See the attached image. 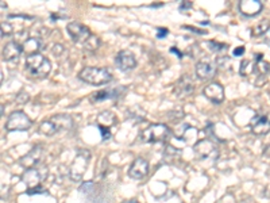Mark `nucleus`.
<instances>
[{
  "label": "nucleus",
  "instance_id": "f257e3e1",
  "mask_svg": "<svg viewBox=\"0 0 270 203\" xmlns=\"http://www.w3.org/2000/svg\"><path fill=\"white\" fill-rule=\"evenodd\" d=\"M69 33V37L73 39L74 43H77L80 48H84L87 50L93 52L100 46V39L96 37L90 29L84 26L80 22H70L66 26Z\"/></svg>",
  "mask_w": 270,
  "mask_h": 203
},
{
  "label": "nucleus",
  "instance_id": "f03ea898",
  "mask_svg": "<svg viewBox=\"0 0 270 203\" xmlns=\"http://www.w3.org/2000/svg\"><path fill=\"white\" fill-rule=\"evenodd\" d=\"M73 126V119L68 114H56L39 125V132L45 135H54L62 130H69Z\"/></svg>",
  "mask_w": 270,
  "mask_h": 203
},
{
  "label": "nucleus",
  "instance_id": "7ed1b4c3",
  "mask_svg": "<svg viewBox=\"0 0 270 203\" xmlns=\"http://www.w3.org/2000/svg\"><path fill=\"white\" fill-rule=\"evenodd\" d=\"M27 73L35 79H45L52 70V64L45 56L41 53L34 54L26 59Z\"/></svg>",
  "mask_w": 270,
  "mask_h": 203
},
{
  "label": "nucleus",
  "instance_id": "20e7f679",
  "mask_svg": "<svg viewBox=\"0 0 270 203\" xmlns=\"http://www.w3.org/2000/svg\"><path fill=\"white\" fill-rule=\"evenodd\" d=\"M80 80L85 81L92 86H103L112 80V75L106 68L99 67H85L79 73Z\"/></svg>",
  "mask_w": 270,
  "mask_h": 203
},
{
  "label": "nucleus",
  "instance_id": "39448f33",
  "mask_svg": "<svg viewBox=\"0 0 270 203\" xmlns=\"http://www.w3.org/2000/svg\"><path fill=\"white\" fill-rule=\"evenodd\" d=\"M193 150L197 160L203 163H213L219 156L216 145L211 139H199L193 146Z\"/></svg>",
  "mask_w": 270,
  "mask_h": 203
},
{
  "label": "nucleus",
  "instance_id": "423d86ee",
  "mask_svg": "<svg viewBox=\"0 0 270 203\" xmlns=\"http://www.w3.org/2000/svg\"><path fill=\"white\" fill-rule=\"evenodd\" d=\"M90 155L88 150H80L77 156L74 157V160L70 164L69 168V177L73 182H80L83 176H84L85 171L88 168V163H90Z\"/></svg>",
  "mask_w": 270,
  "mask_h": 203
},
{
  "label": "nucleus",
  "instance_id": "0eeeda50",
  "mask_svg": "<svg viewBox=\"0 0 270 203\" xmlns=\"http://www.w3.org/2000/svg\"><path fill=\"white\" fill-rule=\"evenodd\" d=\"M170 130L166 125L162 123H154L150 125L148 129H145L141 133V138L143 142H149V144H154V142H161L169 137Z\"/></svg>",
  "mask_w": 270,
  "mask_h": 203
},
{
  "label": "nucleus",
  "instance_id": "6e6552de",
  "mask_svg": "<svg viewBox=\"0 0 270 203\" xmlns=\"http://www.w3.org/2000/svg\"><path fill=\"white\" fill-rule=\"evenodd\" d=\"M31 119L27 117V114L23 111H14L5 122V129L8 132H25L31 128Z\"/></svg>",
  "mask_w": 270,
  "mask_h": 203
},
{
  "label": "nucleus",
  "instance_id": "1a4fd4ad",
  "mask_svg": "<svg viewBox=\"0 0 270 203\" xmlns=\"http://www.w3.org/2000/svg\"><path fill=\"white\" fill-rule=\"evenodd\" d=\"M115 64L120 70L127 72V70L134 69L137 67V60H135V56L130 50H122L115 57Z\"/></svg>",
  "mask_w": 270,
  "mask_h": 203
},
{
  "label": "nucleus",
  "instance_id": "9d476101",
  "mask_svg": "<svg viewBox=\"0 0 270 203\" xmlns=\"http://www.w3.org/2000/svg\"><path fill=\"white\" fill-rule=\"evenodd\" d=\"M43 156V148L41 145H38V146H34L27 155H25L23 157H21V160H19V164L22 167H25L27 169H31L34 167L37 166L38 163L41 161Z\"/></svg>",
  "mask_w": 270,
  "mask_h": 203
},
{
  "label": "nucleus",
  "instance_id": "9b49d317",
  "mask_svg": "<svg viewBox=\"0 0 270 203\" xmlns=\"http://www.w3.org/2000/svg\"><path fill=\"white\" fill-rule=\"evenodd\" d=\"M203 94L208 101H211L215 104H219L224 101V88L219 83H211L206 86L203 90Z\"/></svg>",
  "mask_w": 270,
  "mask_h": 203
},
{
  "label": "nucleus",
  "instance_id": "f8f14e48",
  "mask_svg": "<svg viewBox=\"0 0 270 203\" xmlns=\"http://www.w3.org/2000/svg\"><path fill=\"white\" fill-rule=\"evenodd\" d=\"M149 173V163L148 160H145L142 157H137L133 161V164L128 169V176L131 179H143Z\"/></svg>",
  "mask_w": 270,
  "mask_h": 203
},
{
  "label": "nucleus",
  "instance_id": "ddd939ff",
  "mask_svg": "<svg viewBox=\"0 0 270 203\" xmlns=\"http://www.w3.org/2000/svg\"><path fill=\"white\" fill-rule=\"evenodd\" d=\"M250 128H251V132L257 135H265L270 132V118L262 115V114L255 115L250 122Z\"/></svg>",
  "mask_w": 270,
  "mask_h": 203
},
{
  "label": "nucleus",
  "instance_id": "4468645a",
  "mask_svg": "<svg viewBox=\"0 0 270 203\" xmlns=\"http://www.w3.org/2000/svg\"><path fill=\"white\" fill-rule=\"evenodd\" d=\"M23 53V48L18 41H11L3 48V60L4 61H16L21 57V54Z\"/></svg>",
  "mask_w": 270,
  "mask_h": 203
},
{
  "label": "nucleus",
  "instance_id": "2eb2a0df",
  "mask_svg": "<svg viewBox=\"0 0 270 203\" xmlns=\"http://www.w3.org/2000/svg\"><path fill=\"white\" fill-rule=\"evenodd\" d=\"M262 10V3L260 0H242L239 3V11L244 16L258 15Z\"/></svg>",
  "mask_w": 270,
  "mask_h": 203
},
{
  "label": "nucleus",
  "instance_id": "dca6fc26",
  "mask_svg": "<svg viewBox=\"0 0 270 203\" xmlns=\"http://www.w3.org/2000/svg\"><path fill=\"white\" fill-rule=\"evenodd\" d=\"M193 92V81L191 76H182L180 80L176 83L175 94L179 98H186Z\"/></svg>",
  "mask_w": 270,
  "mask_h": 203
},
{
  "label": "nucleus",
  "instance_id": "f3484780",
  "mask_svg": "<svg viewBox=\"0 0 270 203\" xmlns=\"http://www.w3.org/2000/svg\"><path fill=\"white\" fill-rule=\"evenodd\" d=\"M22 180L26 184L27 190H31V188L39 187V184L42 182V176H41V172L31 168V169H27L23 175H22Z\"/></svg>",
  "mask_w": 270,
  "mask_h": 203
},
{
  "label": "nucleus",
  "instance_id": "a211bd4d",
  "mask_svg": "<svg viewBox=\"0 0 270 203\" xmlns=\"http://www.w3.org/2000/svg\"><path fill=\"white\" fill-rule=\"evenodd\" d=\"M22 48H23V53L27 54V57L38 54L43 48L42 41L39 38H27L25 42L22 43Z\"/></svg>",
  "mask_w": 270,
  "mask_h": 203
},
{
  "label": "nucleus",
  "instance_id": "6ab92c4d",
  "mask_svg": "<svg viewBox=\"0 0 270 203\" xmlns=\"http://www.w3.org/2000/svg\"><path fill=\"white\" fill-rule=\"evenodd\" d=\"M196 75L200 80H208L216 75V67L210 63H199L196 65Z\"/></svg>",
  "mask_w": 270,
  "mask_h": 203
},
{
  "label": "nucleus",
  "instance_id": "aec40b11",
  "mask_svg": "<svg viewBox=\"0 0 270 203\" xmlns=\"http://www.w3.org/2000/svg\"><path fill=\"white\" fill-rule=\"evenodd\" d=\"M123 87H118L115 90H103V91L95 92L92 97H90V102H103L107 101V99H114V98L119 97V94L122 92Z\"/></svg>",
  "mask_w": 270,
  "mask_h": 203
},
{
  "label": "nucleus",
  "instance_id": "412c9836",
  "mask_svg": "<svg viewBox=\"0 0 270 203\" xmlns=\"http://www.w3.org/2000/svg\"><path fill=\"white\" fill-rule=\"evenodd\" d=\"M115 121H117V117L111 111L100 112L99 117H97V125H99V128H106L110 129V130H111V126H114Z\"/></svg>",
  "mask_w": 270,
  "mask_h": 203
},
{
  "label": "nucleus",
  "instance_id": "4be33fe9",
  "mask_svg": "<svg viewBox=\"0 0 270 203\" xmlns=\"http://www.w3.org/2000/svg\"><path fill=\"white\" fill-rule=\"evenodd\" d=\"M255 60H257V63H255V73L257 75H260L261 77H264L270 72V64L269 63H266L265 60L262 59V54H257L255 56Z\"/></svg>",
  "mask_w": 270,
  "mask_h": 203
},
{
  "label": "nucleus",
  "instance_id": "5701e85b",
  "mask_svg": "<svg viewBox=\"0 0 270 203\" xmlns=\"http://www.w3.org/2000/svg\"><path fill=\"white\" fill-rule=\"evenodd\" d=\"M270 29V22L269 21H261L260 23H257L253 29H251V35L253 37H260L264 35L269 32Z\"/></svg>",
  "mask_w": 270,
  "mask_h": 203
},
{
  "label": "nucleus",
  "instance_id": "b1692460",
  "mask_svg": "<svg viewBox=\"0 0 270 203\" xmlns=\"http://www.w3.org/2000/svg\"><path fill=\"white\" fill-rule=\"evenodd\" d=\"M253 72H255V64H253L250 60H243L240 63V69H239V73L242 76H249L251 75Z\"/></svg>",
  "mask_w": 270,
  "mask_h": 203
},
{
  "label": "nucleus",
  "instance_id": "393cba45",
  "mask_svg": "<svg viewBox=\"0 0 270 203\" xmlns=\"http://www.w3.org/2000/svg\"><path fill=\"white\" fill-rule=\"evenodd\" d=\"M207 45H208V48L211 49V50H213V52H222V50H226V49H227V45L215 42V41H210V42H207Z\"/></svg>",
  "mask_w": 270,
  "mask_h": 203
},
{
  "label": "nucleus",
  "instance_id": "a878e982",
  "mask_svg": "<svg viewBox=\"0 0 270 203\" xmlns=\"http://www.w3.org/2000/svg\"><path fill=\"white\" fill-rule=\"evenodd\" d=\"M93 188H95V184L92 182H85L83 183V186L80 187V193L85 194V195H90V194L93 193Z\"/></svg>",
  "mask_w": 270,
  "mask_h": 203
},
{
  "label": "nucleus",
  "instance_id": "bb28decb",
  "mask_svg": "<svg viewBox=\"0 0 270 203\" xmlns=\"http://www.w3.org/2000/svg\"><path fill=\"white\" fill-rule=\"evenodd\" d=\"M29 98H30V95H29L27 92L22 91L21 94H18V95H16L15 101L18 102V103H21V104H23V103H26V102L29 101Z\"/></svg>",
  "mask_w": 270,
  "mask_h": 203
},
{
  "label": "nucleus",
  "instance_id": "cd10ccee",
  "mask_svg": "<svg viewBox=\"0 0 270 203\" xmlns=\"http://www.w3.org/2000/svg\"><path fill=\"white\" fill-rule=\"evenodd\" d=\"M26 194L27 195H35V194H48V191L46 190H43L41 186L37 188H31V190H26Z\"/></svg>",
  "mask_w": 270,
  "mask_h": 203
},
{
  "label": "nucleus",
  "instance_id": "c85d7f7f",
  "mask_svg": "<svg viewBox=\"0 0 270 203\" xmlns=\"http://www.w3.org/2000/svg\"><path fill=\"white\" fill-rule=\"evenodd\" d=\"M168 34H169V30H168V29H165V27H159L158 30H157V38H159V39L165 38Z\"/></svg>",
  "mask_w": 270,
  "mask_h": 203
},
{
  "label": "nucleus",
  "instance_id": "c756f323",
  "mask_svg": "<svg viewBox=\"0 0 270 203\" xmlns=\"http://www.w3.org/2000/svg\"><path fill=\"white\" fill-rule=\"evenodd\" d=\"M99 129H100L101 138L103 139L111 138V130H110V129H106V128H99Z\"/></svg>",
  "mask_w": 270,
  "mask_h": 203
},
{
  "label": "nucleus",
  "instance_id": "7c9ffc66",
  "mask_svg": "<svg viewBox=\"0 0 270 203\" xmlns=\"http://www.w3.org/2000/svg\"><path fill=\"white\" fill-rule=\"evenodd\" d=\"M192 8V3H189V1H182L180 4V7H179V10L181 11V12H185V11H189Z\"/></svg>",
  "mask_w": 270,
  "mask_h": 203
},
{
  "label": "nucleus",
  "instance_id": "2f4dec72",
  "mask_svg": "<svg viewBox=\"0 0 270 203\" xmlns=\"http://www.w3.org/2000/svg\"><path fill=\"white\" fill-rule=\"evenodd\" d=\"M233 54L235 57H239V56H243L244 54V46H239V48L234 49Z\"/></svg>",
  "mask_w": 270,
  "mask_h": 203
},
{
  "label": "nucleus",
  "instance_id": "473e14b6",
  "mask_svg": "<svg viewBox=\"0 0 270 203\" xmlns=\"http://www.w3.org/2000/svg\"><path fill=\"white\" fill-rule=\"evenodd\" d=\"M184 29L189 30V32L196 33V34H206V32H204V30H199V29H195V27H192V26H184Z\"/></svg>",
  "mask_w": 270,
  "mask_h": 203
},
{
  "label": "nucleus",
  "instance_id": "72a5a7b5",
  "mask_svg": "<svg viewBox=\"0 0 270 203\" xmlns=\"http://www.w3.org/2000/svg\"><path fill=\"white\" fill-rule=\"evenodd\" d=\"M170 52H172V53H175L176 56L179 57V59H182V53H181L180 50H177L176 48H172V49H170Z\"/></svg>",
  "mask_w": 270,
  "mask_h": 203
},
{
  "label": "nucleus",
  "instance_id": "f704fd0d",
  "mask_svg": "<svg viewBox=\"0 0 270 203\" xmlns=\"http://www.w3.org/2000/svg\"><path fill=\"white\" fill-rule=\"evenodd\" d=\"M268 41H270V37H269V38H268Z\"/></svg>",
  "mask_w": 270,
  "mask_h": 203
}]
</instances>
